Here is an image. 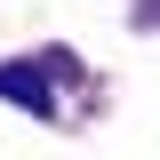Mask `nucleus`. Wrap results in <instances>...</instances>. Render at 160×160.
I'll use <instances>...</instances> for the list:
<instances>
[{
  "label": "nucleus",
  "mask_w": 160,
  "mask_h": 160,
  "mask_svg": "<svg viewBox=\"0 0 160 160\" xmlns=\"http://www.w3.org/2000/svg\"><path fill=\"white\" fill-rule=\"evenodd\" d=\"M0 96L8 104H24V112H56V96H48V72H24V64H0Z\"/></svg>",
  "instance_id": "1"
}]
</instances>
